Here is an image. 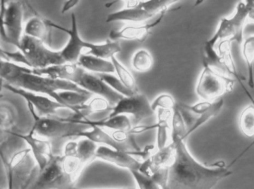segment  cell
Here are the masks:
<instances>
[{"mask_svg": "<svg viewBox=\"0 0 254 189\" xmlns=\"http://www.w3.org/2000/svg\"><path fill=\"white\" fill-rule=\"evenodd\" d=\"M50 20L44 19L40 15H33L24 25V34L38 39L49 46L52 41Z\"/></svg>", "mask_w": 254, "mask_h": 189, "instance_id": "18", "label": "cell"}, {"mask_svg": "<svg viewBox=\"0 0 254 189\" xmlns=\"http://www.w3.org/2000/svg\"><path fill=\"white\" fill-rule=\"evenodd\" d=\"M85 71L96 74H113L115 67L111 59L92 55H82L77 62Z\"/></svg>", "mask_w": 254, "mask_h": 189, "instance_id": "24", "label": "cell"}, {"mask_svg": "<svg viewBox=\"0 0 254 189\" xmlns=\"http://www.w3.org/2000/svg\"><path fill=\"white\" fill-rule=\"evenodd\" d=\"M181 1L182 0H141L136 4L153 18L162 12H168L170 6Z\"/></svg>", "mask_w": 254, "mask_h": 189, "instance_id": "28", "label": "cell"}, {"mask_svg": "<svg viewBox=\"0 0 254 189\" xmlns=\"http://www.w3.org/2000/svg\"><path fill=\"white\" fill-rule=\"evenodd\" d=\"M80 1V0H65L64 4H63L61 13L63 14H65V13L71 11L72 9H74V7L78 5Z\"/></svg>", "mask_w": 254, "mask_h": 189, "instance_id": "42", "label": "cell"}, {"mask_svg": "<svg viewBox=\"0 0 254 189\" xmlns=\"http://www.w3.org/2000/svg\"><path fill=\"white\" fill-rule=\"evenodd\" d=\"M52 28L61 30L66 33L69 38L64 48L61 49V54L65 62L77 63L82 55H92L104 59H110L113 56L122 51V46L119 40H107L104 43L95 44L85 41L79 34L76 15H71V28L69 29L61 26L50 21Z\"/></svg>", "mask_w": 254, "mask_h": 189, "instance_id": "2", "label": "cell"}, {"mask_svg": "<svg viewBox=\"0 0 254 189\" xmlns=\"http://www.w3.org/2000/svg\"><path fill=\"white\" fill-rule=\"evenodd\" d=\"M243 1L248 8L254 7V0H243Z\"/></svg>", "mask_w": 254, "mask_h": 189, "instance_id": "47", "label": "cell"}, {"mask_svg": "<svg viewBox=\"0 0 254 189\" xmlns=\"http://www.w3.org/2000/svg\"><path fill=\"white\" fill-rule=\"evenodd\" d=\"M156 148H161L168 145L171 135L172 110H157Z\"/></svg>", "mask_w": 254, "mask_h": 189, "instance_id": "22", "label": "cell"}, {"mask_svg": "<svg viewBox=\"0 0 254 189\" xmlns=\"http://www.w3.org/2000/svg\"><path fill=\"white\" fill-rule=\"evenodd\" d=\"M239 127L247 138L254 137V102L243 108L239 117Z\"/></svg>", "mask_w": 254, "mask_h": 189, "instance_id": "29", "label": "cell"}, {"mask_svg": "<svg viewBox=\"0 0 254 189\" xmlns=\"http://www.w3.org/2000/svg\"><path fill=\"white\" fill-rule=\"evenodd\" d=\"M0 38L7 43V39L6 37L5 31H4V25H3V18L1 13V6H0Z\"/></svg>", "mask_w": 254, "mask_h": 189, "instance_id": "43", "label": "cell"}, {"mask_svg": "<svg viewBox=\"0 0 254 189\" xmlns=\"http://www.w3.org/2000/svg\"><path fill=\"white\" fill-rule=\"evenodd\" d=\"M187 125L184 120L183 116L180 109L176 103V107L173 110L171 119V139L176 138H183L185 139V135L187 133Z\"/></svg>", "mask_w": 254, "mask_h": 189, "instance_id": "32", "label": "cell"}, {"mask_svg": "<svg viewBox=\"0 0 254 189\" xmlns=\"http://www.w3.org/2000/svg\"><path fill=\"white\" fill-rule=\"evenodd\" d=\"M122 1L127 2V5H132V4H136V3L139 2L141 0H122Z\"/></svg>", "mask_w": 254, "mask_h": 189, "instance_id": "48", "label": "cell"}, {"mask_svg": "<svg viewBox=\"0 0 254 189\" xmlns=\"http://www.w3.org/2000/svg\"><path fill=\"white\" fill-rule=\"evenodd\" d=\"M24 7L19 1L7 3L3 13V25L7 39V44L18 48L24 35Z\"/></svg>", "mask_w": 254, "mask_h": 189, "instance_id": "10", "label": "cell"}, {"mask_svg": "<svg viewBox=\"0 0 254 189\" xmlns=\"http://www.w3.org/2000/svg\"><path fill=\"white\" fill-rule=\"evenodd\" d=\"M112 108L113 107L107 99L98 96L97 97H92L87 103L80 108V114H76L73 118L70 119L86 118L95 120L98 115L101 116V119H104L108 117Z\"/></svg>", "mask_w": 254, "mask_h": 189, "instance_id": "19", "label": "cell"}, {"mask_svg": "<svg viewBox=\"0 0 254 189\" xmlns=\"http://www.w3.org/2000/svg\"><path fill=\"white\" fill-rule=\"evenodd\" d=\"M236 80L224 77L203 64V69L195 86V93L201 100L214 101L232 92Z\"/></svg>", "mask_w": 254, "mask_h": 189, "instance_id": "7", "label": "cell"}, {"mask_svg": "<svg viewBox=\"0 0 254 189\" xmlns=\"http://www.w3.org/2000/svg\"><path fill=\"white\" fill-rule=\"evenodd\" d=\"M249 8L243 1H240L232 15L222 18L213 35L206 43L211 46L218 43H241L243 41L244 29L247 25V14Z\"/></svg>", "mask_w": 254, "mask_h": 189, "instance_id": "6", "label": "cell"}, {"mask_svg": "<svg viewBox=\"0 0 254 189\" xmlns=\"http://www.w3.org/2000/svg\"><path fill=\"white\" fill-rule=\"evenodd\" d=\"M19 1L23 4L25 8L27 10H29L33 15H40V13L36 10V9L33 7L32 4H31V0H0V6H1V13L3 16V13H4V9H5L6 4L10 1ZM3 18V17H2Z\"/></svg>", "mask_w": 254, "mask_h": 189, "instance_id": "40", "label": "cell"}, {"mask_svg": "<svg viewBox=\"0 0 254 189\" xmlns=\"http://www.w3.org/2000/svg\"><path fill=\"white\" fill-rule=\"evenodd\" d=\"M92 127L88 130L83 131L76 135L75 138H85L90 140L98 145H106L119 151H134L132 147L127 144H122L117 142L112 135L106 132L103 128L99 126H91Z\"/></svg>", "mask_w": 254, "mask_h": 189, "instance_id": "17", "label": "cell"}, {"mask_svg": "<svg viewBox=\"0 0 254 189\" xmlns=\"http://www.w3.org/2000/svg\"><path fill=\"white\" fill-rule=\"evenodd\" d=\"M156 129V124L150 125V126H133L131 129L128 131V133L130 135H139V134L143 133V132H149Z\"/></svg>", "mask_w": 254, "mask_h": 189, "instance_id": "41", "label": "cell"}, {"mask_svg": "<svg viewBox=\"0 0 254 189\" xmlns=\"http://www.w3.org/2000/svg\"><path fill=\"white\" fill-rule=\"evenodd\" d=\"M1 88H2V80H0V92H1Z\"/></svg>", "mask_w": 254, "mask_h": 189, "instance_id": "49", "label": "cell"}, {"mask_svg": "<svg viewBox=\"0 0 254 189\" xmlns=\"http://www.w3.org/2000/svg\"><path fill=\"white\" fill-rule=\"evenodd\" d=\"M2 88L23 98L27 105L32 106L37 111V114L40 116L62 117L60 114L61 111L71 109L50 96L42 94L35 93L31 91L25 90L20 88L15 87L3 81Z\"/></svg>", "mask_w": 254, "mask_h": 189, "instance_id": "8", "label": "cell"}, {"mask_svg": "<svg viewBox=\"0 0 254 189\" xmlns=\"http://www.w3.org/2000/svg\"><path fill=\"white\" fill-rule=\"evenodd\" d=\"M73 186L64 171L63 156L53 155L47 166L39 172L34 188H65Z\"/></svg>", "mask_w": 254, "mask_h": 189, "instance_id": "11", "label": "cell"}, {"mask_svg": "<svg viewBox=\"0 0 254 189\" xmlns=\"http://www.w3.org/2000/svg\"><path fill=\"white\" fill-rule=\"evenodd\" d=\"M58 102L80 114V109L92 99V93L89 92L64 90L57 92Z\"/></svg>", "mask_w": 254, "mask_h": 189, "instance_id": "23", "label": "cell"}, {"mask_svg": "<svg viewBox=\"0 0 254 189\" xmlns=\"http://www.w3.org/2000/svg\"><path fill=\"white\" fill-rule=\"evenodd\" d=\"M136 184L137 188L140 189H160L158 184H156L152 177L148 176L145 174L140 172L138 169L130 171Z\"/></svg>", "mask_w": 254, "mask_h": 189, "instance_id": "36", "label": "cell"}, {"mask_svg": "<svg viewBox=\"0 0 254 189\" xmlns=\"http://www.w3.org/2000/svg\"><path fill=\"white\" fill-rule=\"evenodd\" d=\"M104 82L107 83L112 89H114L118 93L125 96H132L137 93L138 91L131 90L128 89L119 77L112 74H97Z\"/></svg>", "mask_w": 254, "mask_h": 189, "instance_id": "34", "label": "cell"}, {"mask_svg": "<svg viewBox=\"0 0 254 189\" xmlns=\"http://www.w3.org/2000/svg\"><path fill=\"white\" fill-rule=\"evenodd\" d=\"M17 49L23 54L28 66L33 69H40L65 62L61 56V50H53L42 40L25 34Z\"/></svg>", "mask_w": 254, "mask_h": 189, "instance_id": "5", "label": "cell"}, {"mask_svg": "<svg viewBox=\"0 0 254 189\" xmlns=\"http://www.w3.org/2000/svg\"><path fill=\"white\" fill-rule=\"evenodd\" d=\"M247 25H254V7L249 8V11H248L247 14Z\"/></svg>", "mask_w": 254, "mask_h": 189, "instance_id": "45", "label": "cell"}, {"mask_svg": "<svg viewBox=\"0 0 254 189\" xmlns=\"http://www.w3.org/2000/svg\"><path fill=\"white\" fill-rule=\"evenodd\" d=\"M153 58L146 49L137 50L131 58V66L137 72L146 73L152 68Z\"/></svg>", "mask_w": 254, "mask_h": 189, "instance_id": "31", "label": "cell"}, {"mask_svg": "<svg viewBox=\"0 0 254 189\" xmlns=\"http://www.w3.org/2000/svg\"><path fill=\"white\" fill-rule=\"evenodd\" d=\"M155 114L151 107V102L147 96L143 94H134L132 96H124L112 108L108 117H114L119 114L131 115L133 117V124L134 126L143 121L145 119L149 118Z\"/></svg>", "mask_w": 254, "mask_h": 189, "instance_id": "9", "label": "cell"}, {"mask_svg": "<svg viewBox=\"0 0 254 189\" xmlns=\"http://www.w3.org/2000/svg\"><path fill=\"white\" fill-rule=\"evenodd\" d=\"M8 135H10L8 131L4 130V129L0 128V145L4 143L8 140Z\"/></svg>", "mask_w": 254, "mask_h": 189, "instance_id": "44", "label": "cell"}, {"mask_svg": "<svg viewBox=\"0 0 254 189\" xmlns=\"http://www.w3.org/2000/svg\"><path fill=\"white\" fill-rule=\"evenodd\" d=\"M213 102V101L201 100V99L200 102H196L193 105H188V104L182 103V102H179V104L181 106L186 108L194 115L198 117V116L201 115V114L208 110Z\"/></svg>", "mask_w": 254, "mask_h": 189, "instance_id": "38", "label": "cell"}, {"mask_svg": "<svg viewBox=\"0 0 254 189\" xmlns=\"http://www.w3.org/2000/svg\"><path fill=\"white\" fill-rule=\"evenodd\" d=\"M75 123H83L89 126H96L104 129H111V130H122L128 132L132 127V123L125 114H119L114 117H106L98 120H92L89 119H65Z\"/></svg>", "mask_w": 254, "mask_h": 189, "instance_id": "20", "label": "cell"}, {"mask_svg": "<svg viewBox=\"0 0 254 189\" xmlns=\"http://www.w3.org/2000/svg\"><path fill=\"white\" fill-rule=\"evenodd\" d=\"M110 59H111L113 65H114L115 72L117 74L118 77L122 80V83H123L128 89H131V90L137 91L134 76L127 69L126 66L124 65L123 64L116 58V56H113Z\"/></svg>", "mask_w": 254, "mask_h": 189, "instance_id": "33", "label": "cell"}, {"mask_svg": "<svg viewBox=\"0 0 254 189\" xmlns=\"http://www.w3.org/2000/svg\"><path fill=\"white\" fill-rule=\"evenodd\" d=\"M175 161L169 169L168 189H212L233 175L232 164L218 161L211 166L200 163L188 149L183 138L172 140Z\"/></svg>", "mask_w": 254, "mask_h": 189, "instance_id": "1", "label": "cell"}, {"mask_svg": "<svg viewBox=\"0 0 254 189\" xmlns=\"http://www.w3.org/2000/svg\"><path fill=\"white\" fill-rule=\"evenodd\" d=\"M0 157L3 163L9 189L14 186L25 189L31 184L34 172L39 169L29 148L10 152L5 142L0 145Z\"/></svg>", "mask_w": 254, "mask_h": 189, "instance_id": "3", "label": "cell"}, {"mask_svg": "<svg viewBox=\"0 0 254 189\" xmlns=\"http://www.w3.org/2000/svg\"><path fill=\"white\" fill-rule=\"evenodd\" d=\"M33 69V68H32ZM85 70L77 63H64L51 65L40 69H33L36 74L42 76L57 79V80H65L72 82L77 84Z\"/></svg>", "mask_w": 254, "mask_h": 189, "instance_id": "16", "label": "cell"}, {"mask_svg": "<svg viewBox=\"0 0 254 189\" xmlns=\"http://www.w3.org/2000/svg\"><path fill=\"white\" fill-rule=\"evenodd\" d=\"M77 85L92 94L107 99L112 107L125 96L112 89L98 74L95 75L89 71H84Z\"/></svg>", "mask_w": 254, "mask_h": 189, "instance_id": "13", "label": "cell"}, {"mask_svg": "<svg viewBox=\"0 0 254 189\" xmlns=\"http://www.w3.org/2000/svg\"><path fill=\"white\" fill-rule=\"evenodd\" d=\"M241 53L246 64L248 85L254 89V34L243 39L241 43Z\"/></svg>", "mask_w": 254, "mask_h": 189, "instance_id": "25", "label": "cell"}, {"mask_svg": "<svg viewBox=\"0 0 254 189\" xmlns=\"http://www.w3.org/2000/svg\"><path fill=\"white\" fill-rule=\"evenodd\" d=\"M176 103L173 96L170 94H161L158 95L153 102L151 103V107L155 112L159 108L162 109L172 110L176 107Z\"/></svg>", "mask_w": 254, "mask_h": 189, "instance_id": "37", "label": "cell"}, {"mask_svg": "<svg viewBox=\"0 0 254 189\" xmlns=\"http://www.w3.org/2000/svg\"><path fill=\"white\" fill-rule=\"evenodd\" d=\"M10 52L7 51V50H3L0 46V56L4 59H9V56H10Z\"/></svg>", "mask_w": 254, "mask_h": 189, "instance_id": "46", "label": "cell"}, {"mask_svg": "<svg viewBox=\"0 0 254 189\" xmlns=\"http://www.w3.org/2000/svg\"><path fill=\"white\" fill-rule=\"evenodd\" d=\"M81 138L77 141V155L85 164L87 165L96 159L98 145L87 138Z\"/></svg>", "mask_w": 254, "mask_h": 189, "instance_id": "30", "label": "cell"}, {"mask_svg": "<svg viewBox=\"0 0 254 189\" xmlns=\"http://www.w3.org/2000/svg\"><path fill=\"white\" fill-rule=\"evenodd\" d=\"M27 106L34 120L31 130L46 139L75 138L77 134L92 127L89 125L69 121L62 117L40 116L32 106Z\"/></svg>", "mask_w": 254, "mask_h": 189, "instance_id": "4", "label": "cell"}, {"mask_svg": "<svg viewBox=\"0 0 254 189\" xmlns=\"http://www.w3.org/2000/svg\"><path fill=\"white\" fill-rule=\"evenodd\" d=\"M169 169L170 168H159L151 176L158 184L160 189H168Z\"/></svg>", "mask_w": 254, "mask_h": 189, "instance_id": "39", "label": "cell"}, {"mask_svg": "<svg viewBox=\"0 0 254 189\" xmlns=\"http://www.w3.org/2000/svg\"><path fill=\"white\" fill-rule=\"evenodd\" d=\"M224 105H225V101H224L223 98H220V99L213 101L210 108H208V110H207L205 112L201 114V115L198 116L196 119H195V122H194L192 126L188 129L186 135H185L186 140L188 139L192 134H193L194 132H196L198 129H200L201 126L208 123L211 119L217 117V116L222 112Z\"/></svg>", "mask_w": 254, "mask_h": 189, "instance_id": "27", "label": "cell"}, {"mask_svg": "<svg viewBox=\"0 0 254 189\" xmlns=\"http://www.w3.org/2000/svg\"><path fill=\"white\" fill-rule=\"evenodd\" d=\"M152 19L141 7L137 4L127 5L125 8L110 13L107 17V23L116 22H131V23H143Z\"/></svg>", "mask_w": 254, "mask_h": 189, "instance_id": "21", "label": "cell"}, {"mask_svg": "<svg viewBox=\"0 0 254 189\" xmlns=\"http://www.w3.org/2000/svg\"><path fill=\"white\" fill-rule=\"evenodd\" d=\"M15 123V112L9 104L0 103V128L10 132Z\"/></svg>", "mask_w": 254, "mask_h": 189, "instance_id": "35", "label": "cell"}, {"mask_svg": "<svg viewBox=\"0 0 254 189\" xmlns=\"http://www.w3.org/2000/svg\"><path fill=\"white\" fill-rule=\"evenodd\" d=\"M9 134L23 141L29 146L30 150L35 159L39 168V172H41L54 155L52 153V144L46 138L36 135L32 130L28 134L16 133L9 132Z\"/></svg>", "mask_w": 254, "mask_h": 189, "instance_id": "12", "label": "cell"}, {"mask_svg": "<svg viewBox=\"0 0 254 189\" xmlns=\"http://www.w3.org/2000/svg\"><path fill=\"white\" fill-rule=\"evenodd\" d=\"M175 157L176 148L173 142L169 143L163 148H157V151L149 157V161L153 168V173L159 168H170L174 163Z\"/></svg>", "mask_w": 254, "mask_h": 189, "instance_id": "26", "label": "cell"}, {"mask_svg": "<svg viewBox=\"0 0 254 189\" xmlns=\"http://www.w3.org/2000/svg\"><path fill=\"white\" fill-rule=\"evenodd\" d=\"M167 11L162 12L158 15L156 19L149 23H134L127 25L122 29L113 30L110 33V38L112 40H136L143 42L148 38L151 31L158 26L165 16Z\"/></svg>", "mask_w": 254, "mask_h": 189, "instance_id": "14", "label": "cell"}, {"mask_svg": "<svg viewBox=\"0 0 254 189\" xmlns=\"http://www.w3.org/2000/svg\"><path fill=\"white\" fill-rule=\"evenodd\" d=\"M96 159L129 171L138 169L141 163L128 151H119L102 145H98Z\"/></svg>", "mask_w": 254, "mask_h": 189, "instance_id": "15", "label": "cell"}]
</instances>
